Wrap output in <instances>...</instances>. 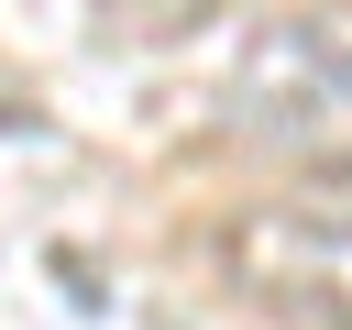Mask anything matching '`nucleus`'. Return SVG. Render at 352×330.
I'll return each mask as SVG.
<instances>
[{
	"mask_svg": "<svg viewBox=\"0 0 352 330\" xmlns=\"http://www.w3.org/2000/svg\"><path fill=\"white\" fill-rule=\"evenodd\" d=\"M220 121H231L253 154L297 165V176H341V165H352V0L275 11V22L242 44V66H231Z\"/></svg>",
	"mask_w": 352,
	"mask_h": 330,
	"instance_id": "nucleus-1",
	"label": "nucleus"
},
{
	"mask_svg": "<svg viewBox=\"0 0 352 330\" xmlns=\"http://www.w3.org/2000/svg\"><path fill=\"white\" fill-rule=\"evenodd\" d=\"M220 275L297 330H352V165L308 176V187H264L253 209H231Z\"/></svg>",
	"mask_w": 352,
	"mask_h": 330,
	"instance_id": "nucleus-2",
	"label": "nucleus"
},
{
	"mask_svg": "<svg viewBox=\"0 0 352 330\" xmlns=\"http://www.w3.org/2000/svg\"><path fill=\"white\" fill-rule=\"evenodd\" d=\"M110 11H132V22H187L198 0H110Z\"/></svg>",
	"mask_w": 352,
	"mask_h": 330,
	"instance_id": "nucleus-3",
	"label": "nucleus"
}]
</instances>
